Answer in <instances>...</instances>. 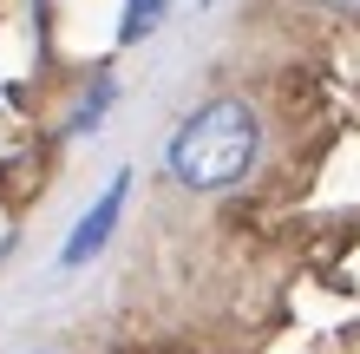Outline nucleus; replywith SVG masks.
I'll use <instances>...</instances> for the list:
<instances>
[{
	"instance_id": "obj_1",
	"label": "nucleus",
	"mask_w": 360,
	"mask_h": 354,
	"mask_svg": "<svg viewBox=\"0 0 360 354\" xmlns=\"http://www.w3.org/2000/svg\"><path fill=\"white\" fill-rule=\"evenodd\" d=\"M256 151H262L256 112H249L243 99H210V106H197L171 132L164 164H171V177L184 191H229V184L256 164Z\"/></svg>"
},
{
	"instance_id": "obj_2",
	"label": "nucleus",
	"mask_w": 360,
	"mask_h": 354,
	"mask_svg": "<svg viewBox=\"0 0 360 354\" xmlns=\"http://www.w3.org/2000/svg\"><path fill=\"white\" fill-rule=\"evenodd\" d=\"M124 191H131V171H118L112 184H105V197L92 203L86 217H79V230L66 236V249H59V263H66V269H79V263H92L98 249H105V236L118 230V210H124Z\"/></svg>"
},
{
	"instance_id": "obj_3",
	"label": "nucleus",
	"mask_w": 360,
	"mask_h": 354,
	"mask_svg": "<svg viewBox=\"0 0 360 354\" xmlns=\"http://www.w3.org/2000/svg\"><path fill=\"white\" fill-rule=\"evenodd\" d=\"M164 7H171V0H124V20H118V39H124V46H138V39L151 33L158 20H164Z\"/></svg>"
},
{
	"instance_id": "obj_4",
	"label": "nucleus",
	"mask_w": 360,
	"mask_h": 354,
	"mask_svg": "<svg viewBox=\"0 0 360 354\" xmlns=\"http://www.w3.org/2000/svg\"><path fill=\"white\" fill-rule=\"evenodd\" d=\"M105 106H112V79H98V86H92L86 99H79V112H72V132H92Z\"/></svg>"
}]
</instances>
